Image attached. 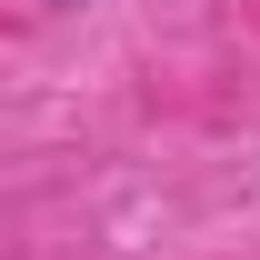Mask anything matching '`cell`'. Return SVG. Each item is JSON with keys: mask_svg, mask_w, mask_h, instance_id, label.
<instances>
[{"mask_svg": "<svg viewBox=\"0 0 260 260\" xmlns=\"http://www.w3.org/2000/svg\"><path fill=\"white\" fill-rule=\"evenodd\" d=\"M50 10H70V0H50Z\"/></svg>", "mask_w": 260, "mask_h": 260, "instance_id": "cell-1", "label": "cell"}]
</instances>
